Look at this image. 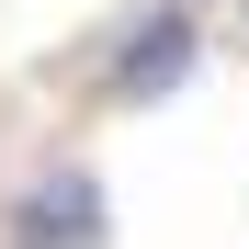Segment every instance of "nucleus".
<instances>
[{
  "mask_svg": "<svg viewBox=\"0 0 249 249\" xmlns=\"http://www.w3.org/2000/svg\"><path fill=\"white\" fill-rule=\"evenodd\" d=\"M181 68H193V23H181V12H159L147 34H124L113 91H124V102H159V91H181Z\"/></svg>",
  "mask_w": 249,
  "mask_h": 249,
  "instance_id": "nucleus-2",
  "label": "nucleus"
},
{
  "mask_svg": "<svg viewBox=\"0 0 249 249\" xmlns=\"http://www.w3.org/2000/svg\"><path fill=\"white\" fill-rule=\"evenodd\" d=\"M12 249H102V181L91 170H46L12 204Z\"/></svg>",
  "mask_w": 249,
  "mask_h": 249,
  "instance_id": "nucleus-1",
  "label": "nucleus"
}]
</instances>
